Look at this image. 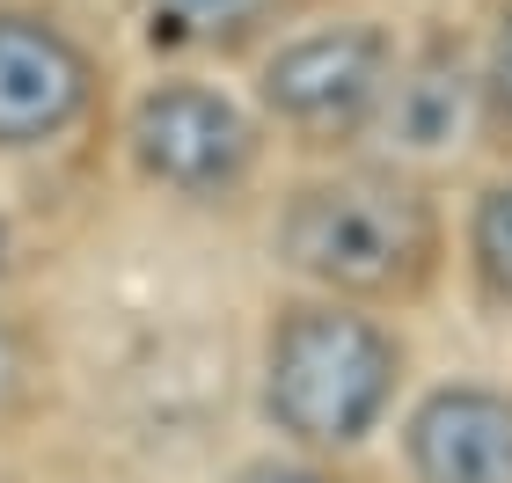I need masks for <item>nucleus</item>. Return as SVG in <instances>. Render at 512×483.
<instances>
[{
    "mask_svg": "<svg viewBox=\"0 0 512 483\" xmlns=\"http://www.w3.org/2000/svg\"><path fill=\"white\" fill-rule=\"evenodd\" d=\"M132 161L154 183H169V191L213 198V191H235L249 176L256 125L227 96H213V88L169 81V88H147L132 103Z\"/></svg>",
    "mask_w": 512,
    "mask_h": 483,
    "instance_id": "nucleus-4",
    "label": "nucleus"
},
{
    "mask_svg": "<svg viewBox=\"0 0 512 483\" xmlns=\"http://www.w3.org/2000/svg\"><path fill=\"white\" fill-rule=\"evenodd\" d=\"M469 257H476V271H483V286H491L498 301L512 308V183H498V191H483V198H476Z\"/></svg>",
    "mask_w": 512,
    "mask_h": 483,
    "instance_id": "nucleus-9",
    "label": "nucleus"
},
{
    "mask_svg": "<svg viewBox=\"0 0 512 483\" xmlns=\"http://www.w3.org/2000/svg\"><path fill=\"white\" fill-rule=\"evenodd\" d=\"M88 52L44 15H0V147H44L88 110Z\"/></svg>",
    "mask_w": 512,
    "mask_h": 483,
    "instance_id": "nucleus-5",
    "label": "nucleus"
},
{
    "mask_svg": "<svg viewBox=\"0 0 512 483\" xmlns=\"http://www.w3.org/2000/svg\"><path fill=\"white\" fill-rule=\"evenodd\" d=\"M483 88H491V118L512 132V8L498 15V37H491V74H483Z\"/></svg>",
    "mask_w": 512,
    "mask_h": 483,
    "instance_id": "nucleus-10",
    "label": "nucleus"
},
{
    "mask_svg": "<svg viewBox=\"0 0 512 483\" xmlns=\"http://www.w3.org/2000/svg\"><path fill=\"white\" fill-rule=\"evenodd\" d=\"M403 344L344 301H300L264 344V418L300 447H359L381 432Z\"/></svg>",
    "mask_w": 512,
    "mask_h": 483,
    "instance_id": "nucleus-2",
    "label": "nucleus"
},
{
    "mask_svg": "<svg viewBox=\"0 0 512 483\" xmlns=\"http://www.w3.org/2000/svg\"><path fill=\"white\" fill-rule=\"evenodd\" d=\"M410 483H512V396L476 381L432 388L403 425Z\"/></svg>",
    "mask_w": 512,
    "mask_h": 483,
    "instance_id": "nucleus-6",
    "label": "nucleus"
},
{
    "mask_svg": "<svg viewBox=\"0 0 512 483\" xmlns=\"http://www.w3.org/2000/svg\"><path fill=\"white\" fill-rule=\"evenodd\" d=\"M469 118H476V81H469V66H461V52L432 44V52H417L410 66L395 59L388 96H381V125L395 132V147L439 154V147H454L461 132H469Z\"/></svg>",
    "mask_w": 512,
    "mask_h": 483,
    "instance_id": "nucleus-7",
    "label": "nucleus"
},
{
    "mask_svg": "<svg viewBox=\"0 0 512 483\" xmlns=\"http://www.w3.org/2000/svg\"><path fill=\"white\" fill-rule=\"evenodd\" d=\"M264 8L271 0H132L139 37H147L154 52H205V44H227Z\"/></svg>",
    "mask_w": 512,
    "mask_h": 483,
    "instance_id": "nucleus-8",
    "label": "nucleus"
},
{
    "mask_svg": "<svg viewBox=\"0 0 512 483\" xmlns=\"http://www.w3.org/2000/svg\"><path fill=\"white\" fill-rule=\"evenodd\" d=\"M15 374H22V352H15V337H8V322H0V403L15 396Z\"/></svg>",
    "mask_w": 512,
    "mask_h": 483,
    "instance_id": "nucleus-12",
    "label": "nucleus"
},
{
    "mask_svg": "<svg viewBox=\"0 0 512 483\" xmlns=\"http://www.w3.org/2000/svg\"><path fill=\"white\" fill-rule=\"evenodd\" d=\"M388 74H395V44L374 22L315 30V37H293L264 66V110L286 132H300L308 147H337V140H359L381 118Z\"/></svg>",
    "mask_w": 512,
    "mask_h": 483,
    "instance_id": "nucleus-3",
    "label": "nucleus"
},
{
    "mask_svg": "<svg viewBox=\"0 0 512 483\" xmlns=\"http://www.w3.org/2000/svg\"><path fill=\"white\" fill-rule=\"evenodd\" d=\"M0 271H8V220H0Z\"/></svg>",
    "mask_w": 512,
    "mask_h": 483,
    "instance_id": "nucleus-13",
    "label": "nucleus"
},
{
    "mask_svg": "<svg viewBox=\"0 0 512 483\" xmlns=\"http://www.w3.org/2000/svg\"><path fill=\"white\" fill-rule=\"evenodd\" d=\"M278 257L344 301H403L439 264V213L403 169H337L293 191Z\"/></svg>",
    "mask_w": 512,
    "mask_h": 483,
    "instance_id": "nucleus-1",
    "label": "nucleus"
},
{
    "mask_svg": "<svg viewBox=\"0 0 512 483\" xmlns=\"http://www.w3.org/2000/svg\"><path fill=\"white\" fill-rule=\"evenodd\" d=\"M235 483H337L330 469H308V462H249Z\"/></svg>",
    "mask_w": 512,
    "mask_h": 483,
    "instance_id": "nucleus-11",
    "label": "nucleus"
}]
</instances>
